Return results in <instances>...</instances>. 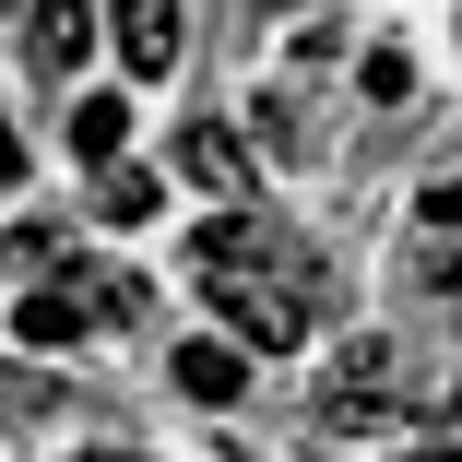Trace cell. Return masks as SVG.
Wrapping results in <instances>:
<instances>
[{"label": "cell", "mask_w": 462, "mask_h": 462, "mask_svg": "<svg viewBox=\"0 0 462 462\" xmlns=\"http://www.w3.org/2000/svg\"><path fill=\"white\" fill-rule=\"evenodd\" d=\"M202 297H214V320L249 344V356H273V344H297L309 332V309L332 297V273L273 226V249H249V261H226V273H202Z\"/></svg>", "instance_id": "1"}, {"label": "cell", "mask_w": 462, "mask_h": 462, "mask_svg": "<svg viewBox=\"0 0 462 462\" xmlns=\"http://www.w3.org/2000/svg\"><path fill=\"white\" fill-rule=\"evenodd\" d=\"M392 403H403V344H392V332H356V344L320 367V415H332V427H380Z\"/></svg>", "instance_id": "2"}, {"label": "cell", "mask_w": 462, "mask_h": 462, "mask_svg": "<svg viewBox=\"0 0 462 462\" xmlns=\"http://www.w3.org/2000/svg\"><path fill=\"white\" fill-rule=\"evenodd\" d=\"M107 24H119V71L131 83L178 71V0H107Z\"/></svg>", "instance_id": "3"}, {"label": "cell", "mask_w": 462, "mask_h": 462, "mask_svg": "<svg viewBox=\"0 0 462 462\" xmlns=\"http://www.w3.org/2000/svg\"><path fill=\"white\" fill-rule=\"evenodd\" d=\"M178 178L214 190V202H249V143H237L226 119H190V131H178Z\"/></svg>", "instance_id": "4"}, {"label": "cell", "mask_w": 462, "mask_h": 462, "mask_svg": "<svg viewBox=\"0 0 462 462\" xmlns=\"http://www.w3.org/2000/svg\"><path fill=\"white\" fill-rule=\"evenodd\" d=\"M24 48H36L48 83L83 71V48H96V0H36V13H24Z\"/></svg>", "instance_id": "5"}, {"label": "cell", "mask_w": 462, "mask_h": 462, "mask_svg": "<svg viewBox=\"0 0 462 462\" xmlns=\"http://www.w3.org/2000/svg\"><path fill=\"white\" fill-rule=\"evenodd\" d=\"M178 392H190V403H237L249 392V356L237 344H178Z\"/></svg>", "instance_id": "6"}, {"label": "cell", "mask_w": 462, "mask_h": 462, "mask_svg": "<svg viewBox=\"0 0 462 462\" xmlns=\"http://www.w3.org/2000/svg\"><path fill=\"white\" fill-rule=\"evenodd\" d=\"M119 143H131V107H119V96H83V107H71V154L119 166Z\"/></svg>", "instance_id": "7"}, {"label": "cell", "mask_w": 462, "mask_h": 462, "mask_svg": "<svg viewBox=\"0 0 462 462\" xmlns=\"http://www.w3.org/2000/svg\"><path fill=\"white\" fill-rule=\"evenodd\" d=\"M96 214H107V226H143V214H154V178H143V166H96Z\"/></svg>", "instance_id": "8"}, {"label": "cell", "mask_w": 462, "mask_h": 462, "mask_svg": "<svg viewBox=\"0 0 462 462\" xmlns=\"http://www.w3.org/2000/svg\"><path fill=\"white\" fill-rule=\"evenodd\" d=\"M24 415H60V380L48 367H0V427H24Z\"/></svg>", "instance_id": "9"}, {"label": "cell", "mask_w": 462, "mask_h": 462, "mask_svg": "<svg viewBox=\"0 0 462 462\" xmlns=\"http://www.w3.org/2000/svg\"><path fill=\"white\" fill-rule=\"evenodd\" d=\"M0 261H13V273H48V261H71V237H60V226H13Z\"/></svg>", "instance_id": "10"}, {"label": "cell", "mask_w": 462, "mask_h": 462, "mask_svg": "<svg viewBox=\"0 0 462 462\" xmlns=\"http://www.w3.org/2000/svg\"><path fill=\"white\" fill-rule=\"evenodd\" d=\"M356 83H367L380 107H403V96H415V60H403V48H367V71H356Z\"/></svg>", "instance_id": "11"}, {"label": "cell", "mask_w": 462, "mask_h": 462, "mask_svg": "<svg viewBox=\"0 0 462 462\" xmlns=\"http://www.w3.org/2000/svg\"><path fill=\"white\" fill-rule=\"evenodd\" d=\"M427 237H462V178H439V190H427Z\"/></svg>", "instance_id": "12"}, {"label": "cell", "mask_w": 462, "mask_h": 462, "mask_svg": "<svg viewBox=\"0 0 462 462\" xmlns=\"http://www.w3.org/2000/svg\"><path fill=\"white\" fill-rule=\"evenodd\" d=\"M13 178H24V143H13V119H0V190H13Z\"/></svg>", "instance_id": "13"}, {"label": "cell", "mask_w": 462, "mask_h": 462, "mask_svg": "<svg viewBox=\"0 0 462 462\" xmlns=\"http://www.w3.org/2000/svg\"><path fill=\"white\" fill-rule=\"evenodd\" d=\"M403 462H462V439H439V450H403Z\"/></svg>", "instance_id": "14"}, {"label": "cell", "mask_w": 462, "mask_h": 462, "mask_svg": "<svg viewBox=\"0 0 462 462\" xmlns=\"http://www.w3.org/2000/svg\"><path fill=\"white\" fill-rule=\"evenodd\" d=\"M450 415H462V380H450Z\"/></svg>", "instance_id": "15"}, {"label": "cell", "mask_w": 462, "mask_h": 462, "mask_svg": "<svg viewBox=\"0 0 462 462\" xmlns=\"http://www.w3.org/2000/svg\"><path fill=\"white\" fill-rule=\"evenodd\" d=\"M96 462H131V450H96Z\"/></svg>", "instance_id": "16"}]
</instances>
